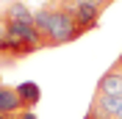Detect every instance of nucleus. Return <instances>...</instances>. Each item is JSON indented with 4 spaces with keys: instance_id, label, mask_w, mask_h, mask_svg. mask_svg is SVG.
Here are the masks:
<instances>
[{
    "instance_id": "obj_1",
    "label": "nucleus",
    "mask_w": 122,
    "mask_h": 119,
    "mask_svg": "<svg viewBox=\"0 0 122 119\" xmlns=\"http://www.w3.org/2000/svg\"><path fill=\"white\" fill-rule=\"evenodd\" d=\"M86 30L75 22V17L61 6L58 0H53V11H50V30H47V45L50 47H61L81 39Z\"/></svg>"
},
{
    "instance_id": "obj_2",
    "label": "nucleus",
    "mask_w": 122,
    "mask_h": 119,
    "mask_svg": "<svg viewBox=\"0 0 122 119\" xmlns=\"http://www.w3.org/2000/svg\"><path fill=\"white\" fill-rule=\"evenodd\" d=\"M89 114H92V116H100V119H119V116H122V97L94 91Z\"/></svg>"
},
{
    "instance_id": "obj_3",
    "label": "nucleus",
    "mask_w": 122,
    "mask_h": 119,
    "mask_svg": "<svg viewBox=\"0 0 122 119\" xmlns=\"http://www.w3.org/2000/svg\"><path fill=\"white\" fill-rule=\"evenodd\" d=\"M58 3L75 17V22L81 25L83 30H94L100 25V11H97V8L86 6V3H78V0H58Z\"/></svg>"
},
{
    "instance_id": "obj_4",
    "label": "nucleus",
    "mask_w": 122,
    "mask_h": 119,
    "mask_svg": "<svg viewBox=\"0 0 122 119\" xmlns=\"http://www.w3.org/2000/svg\"><path fill=\"white\" fill-rule=\"evenodd\" d=\"M14 91L20 94V100H22V108L25 111H33L39 105V100H42V89H39L33 80H22V83H17Z\"/></svg>"
},
{
    "instance_id": "obj_5",
    "label": "nucleus",
    "mask_w": 122,
    "mask_h": 119,
    "mask_svg": "<svg viewBox=\"0 0 122 119\" xmlns=\"http://www.w3.org/2000/svg\"><path fill=\"white\" fill-rule=\"evenodd\" d=\"M97 91H100V94H114V97H122V72L111 67V69H108V72L97 80Z\"/></svg>"
},
{
    "instance_id": "obj_6",
    "label": "nucleus",
    "mask_w": 122,
    "mask_h": 119,
    "mask_svg": "<svg viewBox=\"0 0 122 119\" xmlns=\"http://www.w3.org/2000/svg\"><path fill=\"white\" fill-rule=\"evenodd\" d=\"M6 22H33V11L25 6V0H11L3 11Z\"/></svg>"
},
{
    "instance_id": "obj_7",
    "label": "nucleus",
    "mask_w": 122,
    "mask_h": 119,
    "mask_svg": "<svg viewBox=\"0 0 122 119\" xmlns=\"http://www.w3.org/2000/svg\"><path fill=\"white\" fill-rule=\"evenodd\" d=\"M25 111L22 108V100L17 94L11 86H0V114H8V116H14V114Z\"/></svg>"
},
{
    "instance_id": "obj_8",
    "label": "nucleus",
    "mask_w": 122,
    "mask_h": 119,
    "mask_svg": "<svg viewBox=\"0 0 122 119\" xmlns=\"http://www.w3.org/2000/svg\"><path fill=\"white\" fill-rule=\"evenodd\" d=\"M50 11H53V3H47V6H42V8L33 11V28H36L45 39H47V30H50Z\"/></svg>"
},
{
    "instance_id": "obj_9",
    "label": "nucleus",
    "mask_w": 122,
    "mask_h": 119,
    "mask_svg": "<svg viewBox=\"0 0 122 119\" xmlns=\"http://www.w3.org/2000/svg\"><path fill=\"white\" fill-rule=\"evenodd\" d=\"M78 3H86V6H92V8H97L100 14L106 11L108 6H111V0H78Z\"/></svg>"
},
{
    "instance_id": "obj_10",
    "label": "nucleus",
    "mask_w": 122,
    "mask_h": 119,
    "mask_svg": "<svg viewBox=\"0 0 122 119\" xmlns=\"http://www.w3.org/2000/svg\"><path fill=\"white\" fill-rule=\"evenodd\" d=\"M14 119H36V114L33 111H20V114H14Z\"/></svg>"
},
{
    "instance_id": "obj_11",
    "label": "nucleus",
    "mask_w": 122,
    "mask_h": 119,
    "mask_svg": "<svg viewBox=\"0 0 122 119\" xmlns=\"http://www.w3.org/2000/svg\"><path fill=\"white\" fill-rule=\"evenodd\" d=\"M6 39V20H3V14H0V42Z\"/></svg>"
},
{
    "instance_id": "obj_12",
    "label": "nucleus",
    "mask_w": 122,
    "mask_h": 119,
    "mask_svg": "<svg viewBox=\"0 0 122 119\" xmlns=\"http://www.w3.org/2000/svg\"><path fill=\"white\" fill-rule=\"evenodd\" d=\"M114 67H117V69H122V53H119V55H117V61H114Z\"/></svg>"
},
{
    "instance_id": "obj_13",
    "label": "nucleus",
    "mask_w": 122,
    "mask_h": 119,
    "mask_svg": "<svg viewBox=\"0 0 122 119\" xmlns=\"http://www.w3.org/2000/svg\"><path fill=\"white\" fill-rule=\"evenodd\" d=\"M0 119H14V116H8V114H0Z\"/></svg>"
},
{
    "instance_id": "obj_14",
    "label": "nucleus",
    "mask_w": 122,
    "mask_h": 119,
    "mask_svg": "<svg viewBox=\"0 0 122 119\" xmlns=\"http://www.w3.org/2000/svg\"><path fill=\"white\" fill-rule=\"evenodd\" d=\"M83 119H100V116H92V114H86V116H83Z\"/></svg>"
},
{
    "instance_id": "obj_15",
    "label": "nucleus",
    "mask_w": 122,
    "mask_h": 119,
    "mask_svg": "<svg viewBox=\"0 0 122 119\" xmlns=\"http://www.w3.org/2000/svg\"><path fill=\"white\" fill-rule=\"evenodd\" d=\"M114 69H117V67H114ZM119 72H122V69H119Z\"/></svg>"
},
{
    "instance_id": "obj_16",
    "label": "nucleus",
    "mask_w": 122,
    "mask_h": 119,
    "mask_svg": "<svg viewBox=\"0 0 122 119\" xmlns=\"http://www.w3.org/2000/svg\"><path fill=\"white\" fill-rule=\"evenodd\" d=\"M0 86H3V83H0Z\"/></svg>"
},
{
    "instance_id": "obj_17",
    "label": "nucleus",
    "mask_w": 122,
    "mask_h": 119,
    "mask_svg": "<svg viewBox=\"0 0 122 119\" xmlns=\"http://www.w3.org/2000/svg\"><path fill=\"white\" fill-rule=\"evenodd\" d=\"M111 3H114V0H111Z\"/></svg>"
},
{
    "instance_id": "obj_18",
    "label": "nucleus",
    "mask_w": 122,
    "mask_h": 119,
    "mask_svg": "<svg viewBox=\"0 0 122 119\" xmlns=\"http://www.w3.org/2000/svg\"><path fill=\"white\" fill-rule=\"evenodd\" d=\"M119 119H122V116H119Z\"/></svg>"
}]
</instances>
